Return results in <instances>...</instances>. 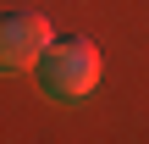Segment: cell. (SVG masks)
<instances>
[{
  "label": "cell",
  "mask_w": 149,
  "mask_h": 144,
  "mask_svg": "<svg viewBox=\"0 0 149 144\" xmlns=\"http://www.w3.org/2000/svg\"><path fill=\"white\" fill-rule=\"evenodd\" d=\"M100 50H94V39H55L50 50H44V61L33 67V78H39V89L50 94V100H61V105H77V100H88L94 89H100Z\"/></svg>",
  "instance_id": "1"
},
{
  "label": "cell",
  "mask_w": 149,
  "mask_h": 144,
  "mask_svg": "<svg viewBox=\"0 0 149 144\" xmlns=\"http://www.w3.org/2000/svg\"><path fill=\"white\" fill-rule=\"evenodd\" d=\"M50 44H55V33H50L44 11H33V6L6 11V22H0V67L6 72H33Z\"/></svg>",
  "instance_id": "2"
}]
</instances>
